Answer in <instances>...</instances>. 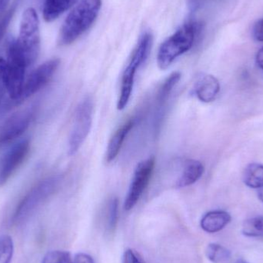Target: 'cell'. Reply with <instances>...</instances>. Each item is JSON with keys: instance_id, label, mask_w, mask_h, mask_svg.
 Wrapping results in <instances>:
<instances>
[{"instance_id": "obj_26", "label": "cell", "mask_w": 263, "mask_h": 263, "mask_svg": "<svg viewBox=\"0 0 263 263\" xmlns=\"http://www.w3.org/2000/svg\"><path fill=\"white\" fill-rule=\"evenodd\" d=\"M123 263H145L139 253L128 249L123 253Z\"/></svg>"}, {"instance_id": "obj_29", "label": "cell", "mask_w": 263, "mask_h": 263, "mask_svg": "<svg viewBox=\"0 0 263 263\" xmlns=\"http://www.w3.org/2000/svg\"><path fill=\"white\" fill-rule=\"evenodd\" d=\"M11 0H0V18L7 12V8Z\"/></svg>"}, {"instance_id": "obj_15", "label": "cell", "mask_w": 263, "mask_h": 263, "mask_svg": "<svg viewBox=\"0 0 263 263\" xmlns=\"http://www.w3.org/2000/svg\"><path fill=\"white\" fill-rule=\"evenodd\" d=\"M134 125L135 120L131 119L114 133V136L109 141L107 151H106V161L108 162H112L117 157L126 136L133 129Z\"/></svg>"}, {"instance_id": "obj_4", "label": "cell", "mask_w": 263, "mask_h": 263, "mask_svg": "<svg viewBox=\"0 0 263 263\" xmlns=\"http://www.w3.org/2000/svg\"><path fill=\"white\" fill-rule=\"evenodd\" d=\"M152 45L153 36L151 34L146 32L141 37L136 49L133 51L130 60L122 77L120 97L117 103L118 110H123L127 106L133 92L136 72L148 58Z\"/></svg>"}, {"instance_id": "obj_19", "label": "cell", "mask_w": 263, "mask_h": 263, "mask_svg": "<svg viewBox=\"0 0 263 263\" xmlns=\"http://www.w3.org/2000/svg\"><path fill=\"white\" fill-rule=\"evenodd\" d=\"M205 256L212 262L220 263L228 260L231 256V253L219 244L210 243L205 250Z\"/></svg>"}, {"instance_id": "obj_22", "label": "cell", "mask_w": 263, "mask_h": 263, "mask_svg": "<svg viewBox=\"0 0 263 263\" xmlns=\"http://www.w3.org/2000/svg\"><path fill=\"white\" fill-rule=\"evenodd\" d=\"M119 219V200L114 197L109 201L108 208L107 228L109 231L112 232L117 227Z\"/></svg>"}, {"instance_id": "obj_16", "label": "cell", "mask_w": 263, "mask_h": 263, "mask_svg": "<svg viewBox=\"0 0 263 263\" xmlns=\"http://www.w3.org/2000/svg\"><path fill=\"white\" fill-rule=\"evenodd\" d=\"M78 0H45L43 5V18L52 23L69 10Z\"/></svg>"}, {"instance_id": "obj_27", "label": "cell", "mask_w": 263, "mask_h": 263, "mask_svg": "<svg viewBox=\"0 0 263 263\" xmlns=\"http://www.w3.org/2000/svg\"><path fill=\"white\" fill-rule=\"evenodd\" d=\"M253 35L258 41L263 43V18L259 20L253 28Z\"/></svg>"}, {"instance_id": "obj_23", "label": "cell", "mask_w": 263, "mask_h": 263, "mask_svg": "<svg viewBox=\"0 0 263 263\" xmlns=\"http://www.w3.org/2000/svg\"><path fill=\"white\" fill-rule=\"evenodd\" d=\"M42 263H73L68 252L53 250L48 252L43 257Z\"/></svg>"}, {"instance_id": "obj_6", "label": "cell", "mask_w": 263, "mask_h": 263, "mask_svg": "<svg viewBox=\"0 0 263 263\" xmlns=\"http://www.w3.org/2000/svg\"><path fill=\"white\" fill-rule=\"evenodd\" d=\"M27 67L24 58L15 44V40H12L8 48L7 59L6 60V75L7 91L13 101H15L21 94Z\"/></svg>"}, {"instance_id": "obj_28", "label": "cell", "mask_w": 263, "mask_h": 263, "mask_svg": "<svg viewBox=\"0 0 263 263\" xmlns=\"http://www.w3.org/2000/svg\"><path fill=\"white\" fill-rule=\"evenodd\" d=\"M73 263H96L93 258L86 253H80L76 255Z\"/></svg>"}, {"instance_id": "obj_12", "label": "cell", "mask_w": 263, "mask_h": 263, "mask_svg": "<svg viewBox=\"0 0 263 263\" xmlns=\"http://www.w3.org/2000/svg\"><path fill=\"white\" fill-rule=\"evenodd\" d=\"M220 90L219 80L212 75H202L195 85L194 92L197 98L203 103H211Z\"/></svg>"}, {"instance_id": "obj_11", "label": "cell", "mask_w": 263, "mask_h": 263, "mask_svg": "<svg viewBox=\"0 0 263 263\" xmlns=\"http://www.w3.org/2000/svg\"><path fill=\"white\" fill-rule=\"evenodd\" d=\"M32 109H25L12 115L0 129V147L20 137L29 127L33 118Z\"/></svg>"}, {"instance_id": "obj_2", "label": "cell", "mask_w": 263, "mask_h": 263, "mask_svg": "<svg viewBox=\"0 0 263 263\" xmlns=\"http://www.w3.org/2000/svg\"><path fill=\"white\" fill-rule=\"evenodd\" d=\"M201 30V24L191 21L167 39L159 47L157 63L161 69H166L176 59L193 47Z\"/></svg>"}, {"instance_id": "obj_25", "label": "cell", "mask_w": 263, "mask_h": 263, "mask_svg": "<svg viewBox=\"0 0 263 263\" xmlns=\"http://www.w3.org/2000/svg\"><path fill=\"white\" fill-rule=\"evenodd\" d=\"M7 91L6 83V60L0 57V103L4 97L5 92Z\"/></svg>"}, {"instance_id": "obj_13", "label": "cell", "mask_w": 263, "mask_h": 263, "mask_svg": "<svg viewBox=\"0 0 263 263\" xmlns=\"http://www.w3.org/2000/svg\"><path fill=\"white\" fill-rule=\"evenodd\" d=\"M230 213L221 210L211 211L204 215L201 219L200 226L204 231L208 233H216L223 230L230 222Z\"/></svg>"}, {"instance_id": "obj_20", "label": "cell", "mask_w": 263, "mask_h": 263, "mask_svg": "<svg viewBox=\"0 0 263 263\" xmlns=\"http://www.w3.org/2000/svg\"><path fill=\"white\" fill-rule=\"evenodd\" d=\"M242 233L248 237L263 238L262 216H256L245 221L242 227Z\"/></svg>"}, {"instance_id": "obj_31", "label": "cell", "mask_w": 263, "mask_h": 263, "mask_svg": "<svg viewBox=\"0 0 263 263\" xmlns=\"http://www.w3.org/2000/svg\"><path fill=\"white\" fill-rule=\"evenodd\" d=\"M258 197H259V199L263 202V186L259 189V191H258Z\"/></svg>"}, {"instance_id": "obj_21", "label": "cell", "mask_w": 263, "mask_h": 263, "mask_svg": "<svg viewBox=\"0 0 263 263\" xmlns=\"http://www.w3.org/2000/svg\"><path fill=\"white\" fill-rule=\"evenodd\" d=\"M14 253V243L8 235L0 236V263H10Z\"/></svg>"}, {"instance_id": "obj_8", "label": "cell", "mask_w": 263, "mask_h": 263, "mask_svg": "<svg viewBox=\"0 0 263 263\" xmlns=\"http://www.w3.org/2000/svg\"><path fill=\"white\" fill-rule=\"evenodd\" d=\"M60 63L58 59H52L37 67L25 81L21 94L15 101H13V104H20L43 89L57 72Z\"/></svg>"}, {"instance_id": "obj_3", "label": "cell", "mask_w": 263, "mask_h": 263, "mask_svg": "<svg viewBox=\"0 0 263 263\" xmlns=\"http://www.w3.org/2000/svg\"><path fill=\"white\" fill-rule=\"evenodd\" d=\"M15 44L28 67L35 63L41 49L40 23L37 11L29 7L23 12Z\"/></svg>"}, {"instance_id": "obj_9", "label": "cell", "mask_w": 263, "mask_h": 263, "mask_svg": "<svg viewBox=\"0 0 263 263\" xmlns=\"http://www.w3.org/2000/svg\"><path fill=\"white\" fill-rule=\"evenodd\" d=\"M155 165L156 160L154 157L148 158L138 164L125 199L124 209L126 211L131 210L140 199L149 183Z\"/></svg>"}, {"instance_id": "obj_32", "label": "cell", "mask_w": 263, "mask_h": 263, "mask_svg": "<svg viewBox=\"0 0 263 263\" xmlns=\"http://www.w3.org/2000/svg\"><path fill=\"white\" fill-rule=\"evenodd\" d=\"M236 263H248L246 262L245 260H243V259H239V260H237V262Z\"/></svg>"}, {"instance_id": "obj_30", "label": "cell", "mask_w": 263, "mask_h": 263, "mask_svg": "<svg viewBox=\"0 0 263 263\" xmlns=\"http://www.w3.org/2000/svg\"><path fill=\"white\" fill-rule=\"evenodd\" d=\"M256 63L263 70V48L258 52L257 55H256Z\"/></svg>"}, {"instance_id": "obj_17", "label": "cell", "mask_w": 263, "mask_h": 263, "mask_svg": "<svg viewBox=\"0 0 263 263\" xmlns=\"http://www.w3.org/2000/svg\"><path fill=\"white\" fill-rule=\"evenodd\" d=\"M243 182L250 188L259 189L263 186L262 164H250L244 171Z\"/></svg>"}, {"instance_id": "obj_5", "label": "cell", "mask_w": 263, "mask_h": 263, "mask_svg": "<svg viewBox=\"0 0 263 263\" xmlns=\"http://www.w3.org/2000/svg\"><path fill=\"white\" fill-rule=\"evenodd\" d=\"M60 182V176H51L33 187L15 210L12 219L13 223L18 225L29 219L35 210L55 191Z\"/></svg>"}, {"instance_id": "obj_1", "label": "cell", "mask_w": 263, "mask_h": 263, "mask_svg": "<svg viewBox=\"0 0 263 263\" xmlns=\"http://www.w3.org/2000/svg\"><path fill=\"white\" fill-rule=\"evenodd\" d=\"M101 0H82L69 12L65 20L59 35L60 44H71L90 28L97 20Z\"/></svg>"}, {"instance_id": "obj_24", "label": "cell", "mask_w": 263, "mask_h": 263, "mask_svg": "<svg viewBox=\"0 0 263 263\" xmlns=\"http://www.w3.org/2000/svg\"><path fill=\"white\" fill-rule=\"evenodd\" d=\"M14 12H15V9L12 8V9L8 10L0 18V42L3 40L6 31H7L8 27H9V24H10L11 20H12V17H13Z\"/></svg>"}, {"instance_id": "obj_14", "label": "cell", "mask_w": 263, "mask_h": 263, "mask_svg": "<svg viewBox=\"0 0 263 263\" xmlns=\"http://www.w3.org/2000/svg\"><path fill=\"white\" fill-rule=\"evenodd\" d=\"M204 173L202 162L195 159H189L184 164L183 170L179 179L176 181L177 188L190 186L197 182Z\"/></svg>"}, {"instance_id": "obj_10", "label": "cell", "mask_w": 263, "mask_h": 263, "mask_svg": "<svg viewBox=\"0 0 263 263\" xmlns=\"http://www.w3.org/2000/svg\"><path fill=\"white\" fill-rule=\"evenodd\" d=\"M29 149V141L23 139L13 145L0 159V186L4 185L23 163Z\"/></svg>"}, {"instance_id": "obj_7", "label": "cell", "mask_w": 263, "mask_h": 263, "mask_svg": "<svg viewBox=\"0 0 263 263\" xmlns=\"http://www.w3.org/2000/svg\"><path fill=\"white\" fill-rule=\"evenodd\" d=\"M93 104L90 98L80 103L76 112L75 121L69 139V156H73L80 149L90 132L92 123Z\"/></svg>"}, {"instance_id": "obj_18", "label": "cell", "mask_w": 263, "mask_h": 263, "mask_svg": "<svg viewBox=\"0 0 263 263\" xmlns=\"http://www.w3.org/2000/svg\"><path fill=\"white\" fill-rule=\"evenodd\" d=\"M180 79V72H174L170 74V77L164 81L163 84L162 85L158 92L157 97H156V101H157L158 106L159 108H162L166 103L172 91L173 90L176 84L179 83Z\"/></svg>"}]
</instances>
